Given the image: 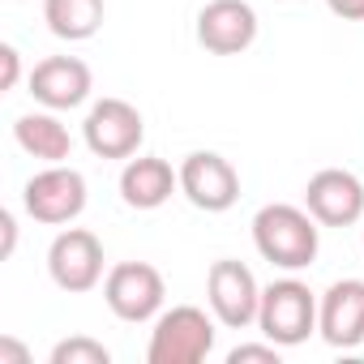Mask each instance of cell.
Here are the masks:
<instances>
[{
	"instance_id": "277c9868",
	"label": "cell",
	"mask_w": 364,
	"mask_h": 364,
	"mask_svg": "<svg viewBox=\"0 0 364 364\" xmlns=\"http://www.w3.org/2000/svg\"><path fill=\"white\" fill-rule=\"evenodd\" d=\"M22 206H26V215H31L35 223L65 228V223H73V219L86 210V176H82L77 167L48 163L39 176L26 180Z\"/></svg>"
},
{
	"instance_id": "6da1fadb",
	"label": "cell",
	"mask_w": 364,
	"mask_h": 364,
	"mask_svg": "<svg viewBox=\"0 0 364 364\" xmlns=\"http://www.w3.org/2000/svg\"><path fill=\"white\" fill-rule=\"evenodd\" d=\"M253 245L279 270H304L317 262V219L300 206L270 202L253 215Z\"/></svg>"
},
{
	"instance_id": "52a82bcc",
	"label": "cell",
	"mask_w": 364,
	"mask_h": 364,
	"mask_svg": "<svg viewBox=\"0 0 364 364\" xmlns=\"http://www.w3.org/2000/svg\"><path fill=\"white\" fill-rule=\"evenodd\" d=\"M180 193L206 215H223V210H232L240 202V176L223 154L193 150L185 163H180Z\"/></svg>"
},
{
	"instance_id": "8992f818",
	"label": "cell",
	"mask_w": 364,
	"mask_h": 364,
	"mask_svg": "<svg viewBox=\"0 0 364 364\" xmlns=\"http://www.w3.org/2000/svg\"><path fill=\"white\" fill-rule=\"evenodd\" d=\"M206 300H210V313L219 317V326L228 330H245L257 321V309H262V287L253 279V270L236 257H219L206 274Z\"/></svg>"
},
{
	"instance_id": "ac0fdd59",
	"label": "cell",
	"mask_w": 364,
	"mask_h": 364,
	"mask_svg": "<svg viewBox=\"0 0 364 364\" xmlns=\"http://www.w3.org/2000/svg\"><path fill=\"white\" fill-rule=\"evenodd\" d=\"M279 343H245V347H232L228 351V364H249V360H266V364H279Z\"/></svg>"
},
{
	"instance_id": "9a60e30c",
	"label": "cell",
	"mask_w": 364,
	"mask_h": 364,
	"mask_svg": "<svg viewBox=\"0 0 364 364\" xmlns=\"http://www.w3.org/2000/svg\"><path fill=\"white\" fill-rule=\"evenodd\" d=\"M14 137H18V146H22L26 154H35V159H43V163H65L69 150H73V137H69V129L56 120L52 107H48V112H26V116H18Z\"/></svg>"
},
{
	"instance_id": "e0dca14e",
	"label": "cell",
	"mask_w": 364,
	"mask_h": 364,
	"mask_svg": "<svg viewBox=\"0 0 364 364\" xmlns=\"http://www.w3.org/2000/svg\"><path fill=\"white\" fill-rule=\"evenodd\" d=\"M52 364H112V351L99 338L73 334V338H65V343L52 347Z\"/></svg>"
},
{
	"instance_id": "2e32d148",
	"label": "cell",
	"mask_w": 364,
	"mask_h": 364,
	"mask_svg": "<svg viewBox=\"0 0 364 364\" xmlns=\"http://www.w3.org/2000/svg\"><path fill=\"white\" fill-rule=\"evenodd\" d=\"M43 22L56 39H95L103 26V0H43Z\"/></svg>"
},
{
	"instance_id": "8fae6325",
	"label": "cell",
	"mask_w": 364,
	"mask_h": 364,
	"mask_svg": "<svg viewBox=\"0 0 364 364\" xmlns=\"http://www.w3.org/2000/svg\"><path fill=\"white\" fill-rule=\"evenodd\" d=\"M317 334L330 347H360L364 343V279H338L317 300Z\"/></svg>"
},
{
	"instance_id": "44dd1931",
	"label": "cell",
	"mask_w": 364,
	"mask_h": 364,
	"mask_svg": "<svg viewBox=\"0 0 364 364\" xmlns=\"http://www.w3.org/2000/svg\"><path fill=\"white\" fill-rule=\"evenodd\" d=\"M0 364H31V351L18 338H0Z\"/></svg>"
},
{
	"instance_id": "9c48e42d",
	"label": "cell",
	"mask_w": 364,
	"mask_h": 364,
	"mask_svg": "<svg viewBox=\"0 0 364 364\" xmlns=\"http://www.w3.org/2000/svg\"><path fill=\"white\" fill-rule=\"evenodd\" d=\"M48 274L60 291L82 296L103 279V245L86 228H65L48 249Z\"/></svg>"
},
{
	"instance_id": "3957f363",
	"label": "cell",
	"mask_w": 364,
	"mask_h": 364,
	"mask_svg": "<svg viewBox=\"0 0 364 364\" xmlns=\"http://www.w3.org/2000/svg\"><path fill=\"white\" fill-rule=\"evenodd\" d=\"M257 326L270 343L279 347H300L313 330H317V296L300 283V279H279L270 287H262V309H257Z\"/></svg>"
},
{
	"instance_id": "5b68a950",
	"label": "cell",
	"mask_w": 364,
	"mask_h": 364,
	"mask_svg": "<svg viewBox=\"0 0 364 364\" xmlns=\"http://www.w3.org/2000/svg\"><path fill=\"white\" fill-rule=\"evenodd\" d=\"M163 296H167L163 274H159L150 262H120V266H112L107 279H103V300H107V309H112L120 321H133V326L159 317V313H163Z\"/></svg>"
},
{
	"instance_id": "7402d4cb",
	"label": "cell",
	"mask_w": 364,
	"mask_h": 364,
	"mask_svg": "<svg viewBox=\"0 0 364 364\" xmlns=\"http://www.w3.org/2000/svg\"><path fill=\"white\" fill-rule=\"evenodd\" d=\"M0 232H5V257L14 253V245H18V223H14V215L5 210V215H0Z\"/></svg>"
},
{
	"instance_id": "7c38bea8",
	"label": "cell",
	"mask_w": 364,
	"mask_h": 364,
	"mask_svg": "<svg viewBox=\"0 0 364 364\" xmlns=\"http://www.w3.org/2000/svg\"><path fill=\"white\" fill-rule=\"evenodd\" d=\"M257 39V14L249 0H210L198 14V43L215 56H240Z\"/></svg>"
},
{
	"instance_id": "d6986e66",
	"label": "cell",
	"mask_w": 364,
	"mask_h": 364,
	"mask_svg": "<svg viewBox=\"0 0 364 364\" xmlns=\"http://www.w3.org/2000/svg\"><path fill=\"white\" fill-rule=\"evenodd\" d=\"M0 65H5V73H0V90H14L18 86V73H22V56H18L14 43L0 48Z\"/></svg>"
},
{
	"instance_id": "30bf717a",
	"label": "cell",
	"mask_w": 364,
	"mask_h": 364,
	"mask_svg": "<svg viewBox=\"0 0 364 364\" xmlns=\"http://www.w3.org/2000/svg\"><path fill=\"white\" fill-rule=\"evenodd\" d=\"M304 210L321 228H351L364 219V185L347 167H321L304 185Z\"/></svg>"
},
{
	"instance_id": "ba28073f",
	"label": "cell",
	"mask_w": 364,
	"mask_h": 364,
	"mask_svg": "<svg viewBox=\"0 0 364 364\" xmlns=\"http://www.w3.org/2000/svg\"><path fill=\"white\" fill-rule=\"evenodd\" d=\"M82 137H86L90 154H99V159H133L146 137V120L124 99H99L86 112Z\"/></svg>"
},
{
	"instance_id": "7a4b0ae2",
	"label": "cell",
	"mask_w": 364,
	"mask_h": 364,
	"mask_svg": "<svg viewBox=\"0 0 364 364\" xmlns=\"http://www.w3.org/2000/svg\"><path fill=\"white\" fill-rule=\"evenodd\" d=\"M215 321L198 304H176L154 317L146 360L150 364H198L215 351Z\"/></svg>"
},
{
	"instance_id": "4fadbf2b",
	"label": "cell",
	"mask_w": 364,
	"mask_h": 364,
	"mask_svg": "<svg viewBox=\"0 0 364 364\" xmlns=\"http://www.w3.org/2000/svg\"><path fill=\"white\" fill-rule=\"evenodd\" d=\"M90 90H95V73L77 56H48L31 69V95H35V103L52 107V112L82 107L90 99Z\"/></svg>"
},
{
	"instance_id": "ffe728a7",
	"label": "cell",
	"mask_w": 364,
	"mask_h": 364,
	"mask_svg": "<svg viewBox=\"0 0 364 364\" xmlns=\"http://www.w3.org/2000/svg\"><path fill=\"white\" fill-rule=\"evenodd\" d=\"M326 9L343 22H364V0H326Z\"/></svg>"
},
{
	"instance_id": "5bb4252c",
	"label": "cell",
	"mask_w": 364,
	"mask_h": 364,
	"mask_svg": "<svg viewBox=\"0 0 364 364\" xmlns=\"http://www.w3.org/2000/svg\"><path fill=\"white\" fill-rule=\"evenodd\" d=\"M176 189H180V171H171V163L154 154H137L120 171V198L133 210H159L163 202H171Z\"/></svg>"
},
{
	"instance_id": "603a6c76",
	"label": "cell",
	"mask_w": 364,
	"mask_h": 364,
	"mask_svg": "<svg viewBox=\"0 0 364 364\" xmlns=\"http://www.w3.org/2000/svg\"><path fill=\"white\" fill-rule=\"evenodd\" d=\"M360 245H364V232H360Z\"/></svg>"
}]
</instances>
